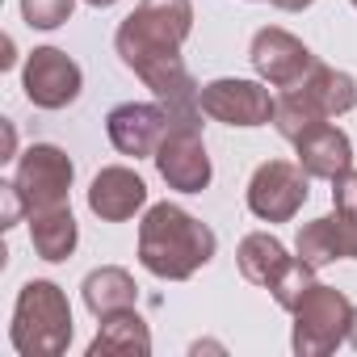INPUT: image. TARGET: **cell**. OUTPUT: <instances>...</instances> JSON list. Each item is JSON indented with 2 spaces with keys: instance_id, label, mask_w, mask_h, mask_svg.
Returning <instances> with one entry per match:
<instances>
[{
  "instance_id": "obj_1",
  "label": "cell",
  "mask_w": 357,
  "mask_h": 357,
  "mask_svg": "<svg viewBox=\"0 0 357 357\" xmlns=\"http://www.w3.org/2000/svg\"><path fill=\"white\" fill-rule=\"evenodd\" d=\"M194 34V5L190 0H139L135 13L122 17L114 34V51L126 72H135L151 97L168 109L172 122L202 126V84L190 76L181 47Z\"/></svg>"
},
{
  "instance_id": "obj_2",
  "label": "cell",
  "mask_w": 357,
  "mask_h": 357,
  "mask_svg": "<svg viewBox=\"0 0 357 357\" xmlns=\"http://www.w3.org/2000/svg\"><path fill=\"white\" fill-rule=\"evenodd\" d=\"M219 252V236L176 202L147 206L139 223V265L160 282H190Z\"/></svg>"
},
{
  "instance_id": "obj_3",
  "label": "cell",
  "mask_w": 357,
  "mask_h": 357,
  "mask_svg": "<svg viewBox=\"0 0 357 357\" xmlns=\"http://www.w3.org/2000/svg\"><path fill=\"white\" fill-rule=\"evenodd\" d=\"M9 340L22 357H59V353H68V344H72V303H68V294L47 278H30L17 290V303H13Z\"/></svg>"
},
{
  "instance_id": "obj_4",
  "label": "cell",
  "mask_w": 357,
  "mask_h": 357,
  "mask_svg": "<svg viewBox=\"0 0 357 357\" xmlns=\"http://www.w3.org/2000/svg\"><path fill=\"white\" fill-rule=\"evenodd\" d=\"M353 105H357V80H353L349 72H340V68L315 63V68L307 72L303 84L278 93L273 130H278L286 143H294L307 126H315V122H332V118H344Z\"/></svg>"
},
{
  "instance_id": "obj_5",
  "label": "cell",
  "mask_w": 357,
  "mask_h": 357,
  "mask_svg": "<svg viewBox=\"0 0 357 357\" xmlns=\"http://www.w3.org/2000/svg\"><path fill=\"white\" fill-rule=\"evenodd\" d=\"M236 265L244 282L269 290L282 311H294V303L315 286V265H307L303 257H290L286 244L269 231H248L236 248Z\"/></svg>"
},
{
  "instance_id": "obj_6",
  "label": "cell",
  "mask_w": 357,
  "mask_h": 357,
  "mask_svg": "<svg viewBox=\"0 0 357 357\" xmlns=\"http://www.w3.org/2000/svg\"><path fill=\"white\" fill-rule=\"evenodd\" d=\"M290 349L298 357H328L349 340V319H353V303L344 290L315 282L290 311Z\"/></svg>"
},
{
  "instance_id": "obj_7",
  "label": "cell",
  "mask_w": 357,
  "mask_h": 357,
  "mask_svg": "<svg viewBox=\"0 0 357 357\" xmlns=\"http://www.w3.org/2000/svg\"><path fill=\"white\" fill-rule=\"evenodd\" d=\"M72 181H76V164H72V155L59 143H30L17 155L13 185H17V194H22L30 215L34 211H51V206H68Z\"/></svg>"
},
{
  "instance_id": "obj_8",
  "label": "cell",
  "mask_w": 357,
  "mask_h": 357,
  "mask_svg": "<svg viewBox=\"0 0 357 357\" xmlns=\"http://www.w3.org/2000/svg\"><path fill=\"white\" fill-rule=\"evenodd\" d=\"M311 198V176L298 160H265L248 176L244 202L261 223H290Z\"/></svg>"
},
{
  "instance_id": "obj_9",
  "label": "cell",
  "mask_w": 357,
  "mask_h": 357,
  "mask_svg": "<svg viewBox=\"0 0 357 357\" xmlns=\"http://www.w3.org/2000/svg\"><path fill=\"white\" fill-rule=\"evenodd\" d=\"M151 160H155L160 181L176 194H202L215 181V164H211L202 126H194V122H172Z\"/></svg>"
},
{
  "instance_id": "obj_10",
  "label": "cell",
  "mask_w": 357,
  "mask_h": 357,
  "mask_svg": "<svg viewBox=\"0 0 357 357\" xmlns=\"http://www.w3.org/2000/svg\"><path fill=\"white\" fill-rule=\"evenodd\" d=\"M202 114L211 122H223V126H269L273 122V109H278V97L269 93L265 80H240V76H219L211 84H202Z\"/></svg>"
},
{
  "instance_id": "obj_11",
  "label": "cell",
  "mask_w": 357,
  "mask_h": 357,
  "mask_svg": "<svg viewBox=\"0 0 357 357\" xmlns=\"http://www.w3.org/2000/svg\"><path fill=\"white\" fill-rule=\"evenodd\" d=\"M22 89H26V101L38 109H68L84 89V72L68 51L34 47L22 68Z\"/></svg>"
},
{
  "instance_id": "obj_12",
  "label": "cell",
  "mask_w": 357,
  "mask_h": 357,
  "mask_svg": "<svg viewBox=\"0 0 357 357\" xmlns=\"http://www.w3.org/2000/svg\"><path fill=\"white\" fill-rule=\"evenodd\" d=\"M248 59H252V72L257 80H265L269 89H294L307 80V72L319 63L311 55V47L303 38H294L290 30L282 26H265L252 34V47H248Z\"/></svg>"
},
{
  "instance_id": "obj_13",
  "label": "cell",
  "mask_w": 357,
  "mask_h": 357,
  "mask_svg": "<svg viewBox=\"0 0 357 357\" xmlns=\"http://www.w3.org/2000/svg\"><path fill=\"white\" fill-rule=\"evenodd\" d=\"M172 118L160 101H122L105 114V135L114 143V151L130 155V160H147L155 155L160 139L168 135Z\"/></svg>"
},
{
  "instance_id": "obj_14",
  "label": "cell",
  "mask_w": 357,
  "mask_h": 357,
  "mask_svg": "<svg viewBox=\"0 0 357 357\" xmlns=\"http://www.w3.org/2000/svg\"><path fill=\"white\" fill-rule=\"evenodd\" d=\"M147 206V181L126 164H105L89 185V211L101 223H126Z\"/></svg>"
},
{
  "instance_id": "obj_15",
  "label": "cell",
  "mask_w": 357,
  "mask_h": 357,
  "mask_svg": "<svg viewBox=\"0 0 357 357\" xmlns=\"http://www.w3.org/2000/svg\"><path fill=\"white\" fill-rule=\"evenodd\" d=\"M294 160L307 168L311 181H336L340 172L353 168V143L340 126L315 122L294 139Z\"/></svg>"
},
{
  "instance_id": "obj_16",
  "label": "cell",
  "mask_w": 357,
  "mask_h": 357,
  "mask_svg": "<svg viewBox=\"0 0 357 357\" xmlns=\"http://www.w3.org/2000/svg\"><path fill=\"white\" fill-rule=\"evenodd\" d=\"M147 353H151V328L135 307L97 319V336L89 340V357H147Z\"/></svg>"
},
{
  "instance_id": "obj_17",
  "label": "cell",
  "mask_w": 357,
  "mask_h": 357,
  "mask_svg": "<svg viewBox=\"0 0 357 357\" xmlns=\"http://www.w3.org/2000/svg\"><path fill=\"white\" fill-rule=\"evenodd\" d=\"M30 244L47 265H63L76 244H80V227L72 206H51V211H34L30 215Z\"/></svg>"
},
{
  "instance_id": "obj_18",
  "label": "cell",
  "mask_w": 357,
  "mask_h": 357,
  "mask_svg": "<svg viewBox=\"0 0 357 357\" xmlns=\"http://www.w3.org/2000/svg\"><path fill=\"white\" fill-rule=\"evenodd\" d=\"M80 298H84V307L101 319V315L139 307V286H135V278H130L122 265H101V269H93V273L80 282Z\"/></svg>"
},
{
  "instance_id": "obj_19",
  "label": "cell",
  "mask_w": 357,
  "mask_h": 357,
  "mask_svg": "<svg viewBox=\"0 0 357 357\" xmlns=\"http://www.w3.org/2000/svg\"><path fill=\"white\" fill-rule=\"evenodd\" d=\"M294 252H298L307 265H315V269H324V265H332V261H349V244H344L340 219H336V215H324V219L303 223L298 236H294Z\"/></svg>"
},
{
  "instance_id": "obj_20",
  "label": "cell",
  "mask_w": 357,
  "mask_h": 357,
  "mask_svg": "<svg viewBox=\"0 0 357 357\" xmlns=\"http://www.w3.org/2000/svg\"><path fill=\"white\" fill-rule=\"evenodd\" d=\"M332 215L344 227V244H349V261H357V168L340 172L332 181Z\"/></svg>"
},
{
  "instance_id": "obj_21",
  "label": "cell",
  "mask_w": 357,
  "mask_h": 357,
  "mask_svg": "<svg viewBox=\"0 0 357 357\" xmlns=\"http://www.w3.org/2000/svg\"><path fill=\"white\" fill-rule=\"evenodd\" d=\"M76 13V0H22V22L30 30H59Z\"/></svg>"
},
{
  "instance_id": "obj_22",
  "label": "cell",
  "mask_w": 357,
  "mask_h": 357,
  "mask_svg": "<svg viewBox=\"0 0 357 357\" xmlns=\"http://www.w3.org/2000/svg\"><path fill=\"white\" fill-rule=\"evenodd\" d=\"M0 206H5V215H0V227H5V231H9V227H17V223H22V215H30L13 181H5V185H0Z\"/></svg>"
},
{
  "instance_id": "obj_23",
  "label": "cell",
  "mask_w": 357,
  "mask_h": 357,
  "mask_svg": "<svg viewBox=\"0 0 357 357\" xmlns=\"http://www.w3.org/2000/svg\"><path fill=\"white\" fill-rule=\"evenodd\" d=\"M0 130H5V155H0V160H17V130H13V122L5 118Z\"/></svg>"
},
{
  "instance_id": "obj_24",
  "label": "cell",
  "mask_w": 357,
  "mask_h": 357,
  "mask_svg": "<svg viewBox=\"0 0 357 357\" xmlns=\"http://www.w3.org/2000/svg\"><path fill=\"white\" fill-rule=\"evenodd\" d=\"M273 9H282V13H303V9H311L315 0H269Z\"/></svg>"
},
{
  "instance_id": "obj_25",
  "label": "cell",
  "mask_w": 357,
  "mask_h": 357,
  "mask_svg": "<svg viewBox=\"0 0 357 357\" xmlns=\"http://www.w3.org/2000/svg\"><path fill=\"white\" fill-rule=\"evenodd\" d=\"M17 63V47H13V38H5V55H0V68H13Z\"/></svg>"
},
{
  "instance_id": "obj_26",
  "label": "cell",
  "mask_w": 357,
  "mask_h": 357,
  "mask_svg": "<svg viewBox=\"0 0 357 357\" xmlns=\"http://www.w3.org/2000/svg\"><path fill=\"white\" fill-rule=\"evenodd\" d=\"M349 344L357 349V307H353V319H349Z\"/></svg>"
},
{
  "instance_id": "obj_27",
  "label": "cell",
  "mask_w": 357,
  "mask_h": 357,
  "mask_svg": "<svg viewBox=\"0 0 357 357\" xmlns=\"http://www.w3.org/2000/svg\"><path fill=\"white\" fill-rule=\"evenodd\" d=\"M84 5H93V9H114L118 0H84Z\"/></svg>"
},
{
  "instance_id": "obj_28",
  "label": "cell",
  "mask_w": 357,
  "mask_h": 357,
  "mask_svg": "<svg viewBox=\"0 0 357 357\" xmlns=\"http://www.w3.org/2000/svg\"><path fill=\"white\" fill-rule=\"evenodd\" d=\"M349 5H353V9H357V0H349Z\"/></svg>"
}]
</instances>
